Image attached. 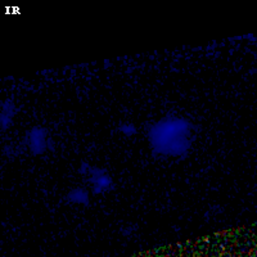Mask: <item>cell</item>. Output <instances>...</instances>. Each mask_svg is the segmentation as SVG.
Segmentation results:
<instances>
[{"mask_svg":"<svg viewBox=\"0 0 257 257\" xmlns=\"http://www.w3.org/2000/svg\"><path fill=\"white\" fill-rule=\"evenodd\" d=\"M153 148L160 153L179 156L187 152L190 146L189 125L184 120L171 118L153 126L149 132Z\"/></svg>","mask_w":257,"mask_h":257,"instance_id":"obj_1","label":"cell"},{"mask_svg":"<svg viewBox=\"0 0 257 257\" xmlns=\"http://www.w3.org/2000/svg\"><path fill=\"white\" fill-rule=\"evenodd\" d=\"M70 198L72 202L86 203V201H88V194L82 189H75L70 193Z\"/></svg>","mask_w":257,"mask_h":257,"instance_id":"obj_4","label":"cell"},{"mask_svg":"<svg viewBox=\"0 0 257 257\" xmlns=\"http://www.w3.org/2000/svg\"><path fill=\"white\" fill-rule=\"evenodd\" d=\"M93 176L90 178V181L94 184V192L100 193L104 190L109 189L112 184V180L103 170H90Z\"/></svg>","mask_w":257,"mask_h":257,"instance_id":"obj_2","label":"cell"},{"mask_svg":"<svg viewBox=\"0 0 257 257\" xmlns=\"http://www.w3.org/2000/svg\"><path fill=\"white\" fill-rule=\"evenodd\" d=\"M30 148L32 152L36 155H40L47 148V139H45V133L41 128H34L30 135Z\"/></svg>","mask_w":257,"mask_h":257,"instance_id":"obj_3","label":"cell"}]
</instances>
